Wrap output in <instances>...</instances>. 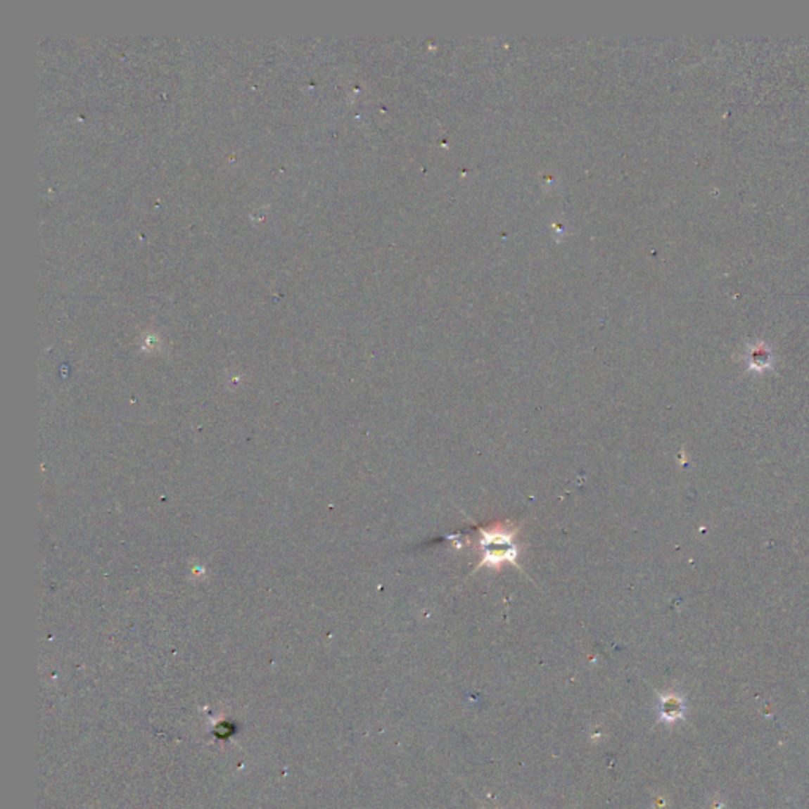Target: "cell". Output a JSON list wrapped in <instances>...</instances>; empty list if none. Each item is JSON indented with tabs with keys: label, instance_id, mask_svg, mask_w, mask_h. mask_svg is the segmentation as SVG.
Returning a JSON list of instances; mask_svg holds the SVG:
<instances>
[{
	"label": "cell",
	"instance_id": "obj_1",
	"mask_svg": "<svg viewBox=\"0 0 809 809\" xmlns=\"http://www.w3.org/2000/svg\"><path fill=\"white\" fill-rule=\"evenodd\" d=\"M518 530L520 526H514L512 523L480 526L479 547L483 552V558L474 571H479L480 568L502 571L506 564L518 568V547L516 544Z\"/></svg>",
	"mask_w": 809,
	"mask_h": 809
},
{
	"label": "cell",
	"instance_id": "obj_2",
	"mask_svg": "<svg viewBox=\"0 0 809 809\" xmlns=\"http://www.w3.org/2000/svg\"><path fill=\"white\" fill-rule=\"evenodd\" d=\"M659 718L663 722L673 724L678 719L684 716V699L675 694V692H667V694H659Z\"/></svg>",
	"mask_w": 809,
	"mask_h": 809
},
{
	"label": "cell",
	"instance_id": "obj_3",
	"mask_svg": "<svg viewBox=\"0 0 809 809\" xmlns=\"http://www.w3.org/2000/svg\"><path fill=\"white\" fill-rule=\"evenodd\" d=\"M748 364L751 370L763 371L772 367L773 364V355L765 342H757L756 345L749 346L748 350Z\"/></svg>",
	"mask_w": 809,
	"mask_h": 809
}]
</instances>
